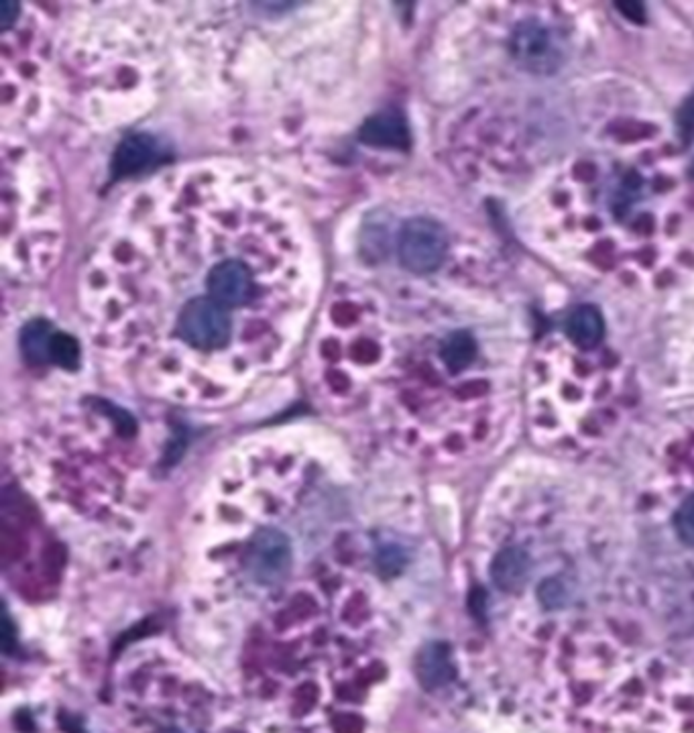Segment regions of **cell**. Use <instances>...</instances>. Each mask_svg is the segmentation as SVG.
Wrapping results in <instances>:
<instances>
[{
  "instance_id": "cell-4",
  "label": "cell",
  "mask_w": 694,
  "mask_h": 733,
  "mask_svg": "<svg viewBox=\"0 0 694 733\" xmlns=\"http://www.w3.org/2000/svg\"><path fill=\"white\" fill-rule=\"evenodd\" d=\"M247 567L261 585L281 583L292 567V546L287 536L275 528H261L251 540Z\"/></svg>"
},
{
  "instance_id": "cell-1",
  "label": "cell",
  "mask_w": 694,
  "mask_h": 733,
  "mask_svg": "<svg viewBox=\"0 0 694 733\" xmlns=\"http://www.w3.org/2000/svg\"><path fill=\"white\" fill-rule=\"evenodd\" d=\"M178 332L184 343L200 351H216L233 336V316L210 296H198L182 306Z\"/></svg>"
},
{
  "instance_id": "cell-3",
  "label": "cell",
  "mask_w": 694,
  "mask_h": 733,
  "mask_svg": "<svg viewBox=\"0 0 694 733\" xmlns=\"http://www.w3.org/2000/svg\"><path fill=\"white\" fill-rule=\"evenodd\" d=\"M448 251L446 231L436 220L412 218L399 233L397 253L401 265L414 273H430L440 267Z\"/></svg>"
},
{
  "instance_id": "cell-21",
  "label": "cell",
  "mask_w": 694,
  "mask_h": 733,
  "mask_svg": "<svg viewBox=\"0 0 694 733\" xmlns=\"http://www.w3.org/2000/svg\"><path fill=\"white\" fill-rule=\"evenodd\" d=\"M690 176L694 178V163H692V167H690Z\"/></svg>"
},
{
  "instance_id": "cell-8",
  "label": "cell",
  "mask_w": 694,
  "mask_h": 733,
  "mask_svg": "<svg viewBox=\"0 0 694 733\" xmlns=\"http://www.w3.org/2000/svg\"><path fill=\"white\" fill-rule=\"evenodd\" d=\"M530 575V558L519 548L501 550L491 562V579L501 591H515L526 583Z\"/></svg>"
},
{
  "instance_id": "cell-17",
  "label": "cell",
  "mask_w": 694,
  "mask_h": 733,
  "mask_svg": "<svg viewBox=\"0 0 694 733\" xmlns=\"http://www.w3.org/2000/svg\"><path fill=\"white\" fill-rule=\"evenodd\" d=\"M379 565H381V569H383L385 573H395V571H399V569H401V565H403V556H401L397 550L387 548V550H383V554H381V558H379Z\"/></svg>"
},
{
  "instance_id": "cell-14",
  "label": "cell",
  "mask_w": 694,
  "mask_h": 733,
  "mask_svg": "<svg viewBox=\"0 0 694 733\" xmlns=\"http://www.w3.org/2000/svg\"><path fill=\"white\" fill-rule=\"evenodd\" d=\"M674 528L682 542L694 546V497L686 499L674 516Z\"/></svg>"
},
{
  "instance_id": "cell-13",
  "label": "cell",
  "mask_w": 694,
  "mask_h": 733,
  "mask_svg": "<svg viewBox=\"0 0 694 733\" xmlns=\"http://www.w3.org/2000/svg\"><path fill=\"white\" fill-rule=\"evenodd\" d=\"M51 361L64 369H76L80 363V347L76 338L64 332H55L51 343Z\"/></svg>"
},
{
  "instance_id": "cell-20",
  "label": "cell",
  "mask_w": 694,
  "mask_h": 733,
  "mask_svg": "<svg viewBox=\"0 0 694 733\" xmlns=\"http://www.w3.org/2000/svg\"><path fill=\"white\" fill-rule=\"evenodd\" d=\"M621 13H625L629 19H633V21H644L642 17H644V9L640 7V5H619L617 7Z\"/></svg>"
},
{
  "instance_id": "cell-12",
  "label": "cell",
  "mask_w": 694,
  "mask_h": 733,
  "mask_svg": "<svg viewBox=\"0 0 694 733\" xmlns=\"http://www.w3.org/2000/svg\"><path fill=\"white\" fill-rule=\"evenodd\" d=\"M440 355H442L444 365L452 373L467 369L477 357L475 338L469 332H462V330L452 332V334H448V338L442 343Z\"/></svg>"
},
{
  "instance_id": "cell-7",
  "label": "cell",
  "mask_w": 694,
  "mask_h": 733,
  "mask_svg": "<svg viewBox=\"0 0 694 733\" xmlns=\"http://www.w3.org/2000/svg\"><path fill=\"white\" fill-rule=\"evenodd\" d=\"M159 159V145L149 135L127 137L114 153V176L137 174Z\"/></svg>"
},
{
  "instance_id": "cell-11",
  "label": "cell",
  "mask_w": 694,
  "mask_h": 733,
  "mask_svg": "<svg viewBox=\"0 0 694 733\" xmlns=\"http://www.w3.org/2000/svg\"><path fill=\"white\" fill-rule=\"evenodd\" d=\"M55 330L45 320L29 322L21 332V351L31 363L51 361V343Z\"/></svg>"
},
{
  "instance_id": "cell-2",
  "label": "cell",
  "mask_w": 694,
  "mask_h": 733,
  "mask_svg": "<svg viewBox=\"0 0 694 733\" xmlns=\"http://www.w3.org/2000/svg\"><path fill=\"white\" fill-rule=\"evenodd\" d=\"M511 53L517 66L524 70L550 74L564 62V41L550 25L542 21H524L513 31Z\"/></svg>"
},
{
  "instance_id": "cell-15",
  "label": "cell",
  "mask_w": 694,
  "mask_h": 733,
  "mask_svg": "<svg viewBox=\"0 0 694 733\" xmlns=\"http://www.w3.org/2000/svg\"><path fill=\"white\" fill-rule=\"evenodd\" d=\"M676 121H678V133L684 145H688L694 139V94L686 98V102L680 106Z\"/></svg>"
},
{
  "instance_id": "cell-10",
  "label": "cell",
  "mask_w": 694,
  "mask_h": 733,
  "mask_svg": "<svg viewBox=\"0 0 694 733\" xmlns=\"http://www.w3.org/2000/svg\"><path fill=\"white\" fill-rule=\"evenodd\" d=\"M566 330L572 343L583 349H593L603 341L605 322L599 310H595L593 306H581L570 314Z\"/></svg>"
},
{
  "instance_id": "cell-19",
  "label": "cell",
  "mask_w": 694,
  "mask_h": 733,
  "mask_svg": "<svg viewBox=\"0 0 694 733\" xmlns=\"http://www.w3.org/2000/svg\"><path fill=\"white\" fill-rule=\"evenodd\" d=\"M3 648L7 654H11L15 648V630L11 626L9 617H5V622H3Z\"/></svg>"
},
{
  "instance_id": "cell-16",
  "label": "cell",
  "mask_w": 694,
  "mask_h": 733,
  "mask_svg": "<svg viewBox=\"0 0 694 733\" xmlns=\"http://www.w3.org/2000/svg\"><path fill=\"white\" fill-rule=\"evenodd\" d=\"M540 599H542V603H544V605H548V607H558V605H562V603H564V599H566L564 585H562L560 581H556V579L546 581V583L542 585V589H540Z\"/></svg>"
},
{
  "instance_id": "cell-5",
  "label": "cell",
  "mask_w": 694,
  "mask_h": 733,
  "mask_svg": "<svg viewBox=\"0 0 694 733\" xmlns=\"http://www.w3.org/2000/svg\"><path fill=\"white\" fill-rule=\"evenodd\" d=\"M208 296L226 310H239L255 300L257 284L251 267L239 259H224L208 271Z\"/></svg>"
},
{
  "instance_id": "cell-6",
  "label": "cell",
  "mask_w": 694,
  "mask_h": 733,
  "mask_svg": "<svg viewBox=\"0 0 694 733\" xmlns=\"http://www.w3.org/2000/svg\"><path fill=\"white\" fill-rule=\"evenodd\" d=\"M359 139L367 145L381 149H408L410 131L401 112L383 110L361 127Z\"/></svg>"
},
{
  "instance_id": "cell-18",
  "label": "cell",
  "mask_w": 694,
  "mask_h": 733,
  "mask_svg": "<svg viewBox=\"0 0 694 733\" xmlns=\"http://www.w3.org/2000/svg\"><path fill=\"white\" fill-rule=\"evenodd\" d=\"M17 13H19V7L15 3H9V0L0 3V27L7 31L13 25V21H17Z\"/></svg>"
},
{
  "instance_id": "cell-9",
  "label": "cell",
  "mask_w": 694,
  "mask_h": 733,
  "mask_svg": "<svg viewBox=\"0 0 694 733\" xmlns=\"http://www.w3.org/2000/svg\"><path fill=\"white\" fill-rule=\"evenodd\" d=\"M418 679L426 689H440L452 681L454 668L450 662V650L446 644H428L416 660Z\"/></svg>"
}]
</instances>
